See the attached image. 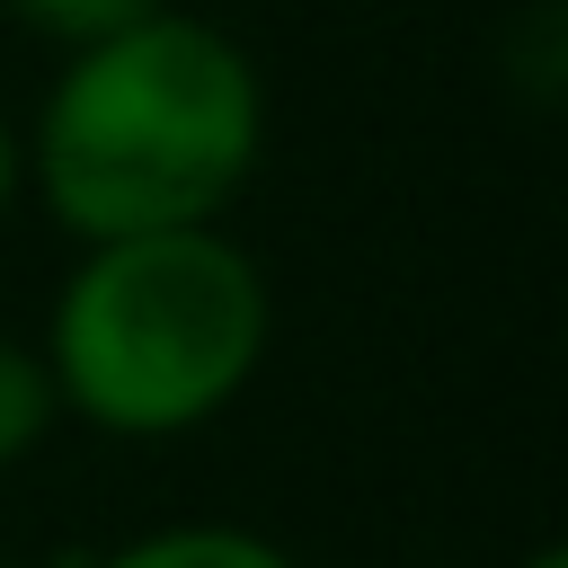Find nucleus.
<instances>
[{
	"instance_id": "1",
	"label": "nucleus",
	"mask_w": 568,
	"mask_h": 568,
	"mask_svg": "<svg viewBox=\"0 0 568 568\" xmlns=\"http://www.w3.org/2000/svg\"><path fill=\"white\" fill-rule=\"evenodd\" d=\"M27 142V195L89 248L133 231H195L240 204L266 151V80L195 9H151L62 53Z\"/></svg>"
},
{
	"instance_id": "2",
	"label": "nucleus",
	"mask_w": 568,
	"mask_h": 568,
	"mask_svg": "<svg viewBox=\"0 0 568 568\" xmlns=\"http://www.w3.org/2000/svg\"><path fill=\"white\" fill-rule=\"evenodd\" d=\"M275 337V284L266 266L222 231H133L89 240L44 311V373L62 417L169 444L213 426L266 364Z\"/></svg>"
},
{
	"instance_id": "3",
	"label": "nucleus",
	"mask_w": 568,
	"mask_h": 568,
	"mask_svg": "<svg viewBox=\"0 0 568 568\" xmlns=\"http://www.w3.org/2000/svg\"><path fill=\"white\" fill-rule=\"evenodd\" d=\"M89 568H302V559L248 524H151Z\"/></svg>"
},
{
	"instance_id": "4",
	"label": "nucleus",
	"mask_w": 568,
	"mask_h": 568,
	"mask_svg": "<svg viewBox=\"0 0 568 568\" xmlns=\"http://www.w3.org/2000/svg\"><path fill=\"white\" fill-rule=\"evenodd\" d=\"M62 426V399H53V373H44V346L27 337H0V470H18L44 435Z\"/></svg>"
},
{
	"instance_id": "5",
	"label": "nucleus",
	"mask_w": 568,
	"mask_h": 568,
	"mask_svg": "<svg viewBox=\"0 0 568 568\" xmlns=\"http://www.w3.org/2000/svg\"><path fill=\"white\" fill-rule=\"evenodd\" d=\"M151 9H169V0H0V18L27 27L53 53H80V44H98V36H115V27H133Z\"/></svg>"
},
{
	"instance_id": "6",
	"label": "nucleus",
	"mask_w": 568,
	"mask_h": 568,
	"mask_svg": "<svg viewBox=\"0 0 568 568\" xmlns=\"http://www.w3.org/2000/svg\"><path fill=\"white\" fill-rule=\"evenodd\" d=\"M18 195H27V142H18V124L0 115V222L18 213Z\"/></svg>"
},
{
	"instance_id": "7",
	"label": "nucleus",
	"mask_w": 568,
	"mask_h": 568,
	"mask_svg": "<svg viewBox=\"0 0 568 568\" xmlns=\"http://www.w3.org/2000/svg\"><path fill=\"white\" fill-rule=\"evenodd\" d=\"M524 568H568V550H550V541H541V550H524Z\"/></svg>"
},
{
	"instance_id": "8",
	"label": "nucleus",
	"mask_w": 568,
	"mask_h": 568,
	"mask_svg": "<svg viewBox=\"0 0 568 568\" xmlns=\"http://www.w3.org/2000/svg\"><path fill=\"white\" fill-rule=\"evenodd\" d=\"M0 568H36V559H0Z\"/></svg>"
}]
</instances>
